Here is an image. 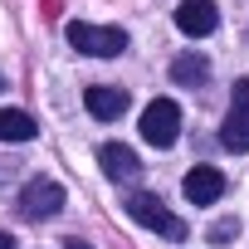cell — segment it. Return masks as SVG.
Returning <instances> with one entry per match:
<instances>
[{
    "instance_id": "6da1fadb",
    "label": "cell",
    "mask_w": 249,
    "mask_h": 249,
    "mask_svg": "<svg viewBox=\"0 0 249 249\" xmlns=\"http://www.w3.org/2000/svg\"><path fill=\"white\" fill-rule=\"evenodd\" d=\"M64 35H69V44H73L78 54H93V59H112V54H122V49H127V35H122V30H112V25H88V20H73Z\"/></svg>"
},
{
    "instance_id": "7a4b0ae2",
    "label": "cell",
    "mask_w": 249,
    "mask_h": 249,
    "mask_svg": "<svg viewBox=\"0 0 249 249\" xmlns=\"http://www.w3.org/2000/svg\"><path fill=\"white\" fill-rule=\"evenodd\" d=\"M127 215H132L137 225H147V230L166 234V239H186V220H176V215H171V210L161 205V196L132 191V196H127Z\"/></svg>"
},
{
    "instance_id": "3957f363",
    "label": "cell",
    "mask_w": 249,
    "mask_h": 249,
    "mask_svg": "<svg viewBox=\"0 0 249 249\" xmlns=\"http://www.w3.org/2000/svg\"><path fill=\"white\" fill-rule=\"evenodd\" d=\"M64 210V186L49 181V176H35L25 191H20V215L25 220H54Z\"/></svg>"
},
{
    "instance_id": "277c9868",
    "label": "cell",
    "mask_w": 249,
    "mask_h": 249,
    "mask_svg": "<svg viewBox=\"0 0 249 249\" xmlns=\"http://www.w3.org/2000/svg\"><path fill=\"white\" fill-rule=\"evenodd\" d=\"M142 137H147L152 147H171V142L181 137V107H176L171 98L147 103V112H142Z\"/></svg>"
},
{
    "instance_id": "5b68a950",
    "label": "cell",
    "mask_w": 249,
    "mask_h": 249,
    "mask_svg": "<svg viewBox=\"0 0 249 249\" xmlns=\"http://www.w3.org/2000/svg\"><path fill=\"white\" fill-rule=\"evenodd\" d=\"M220 142L230 152H249V83L239 78L234 83V98H230V112H225V127H220Z\"/></svg>"
},
{
    "instance_id": "8992f818",
    "label": "cell",
    "mask_w": 249,
    "mask_h": 249,
    "mask_svg": "<svg viewBox=\"0 0 249 249\" xmlns=\"http://www.w3.org/2000/svg\"><path fill=\"white\" fill-rule=\"evenodd\" d=\"M220 25V10H215V0H181L176 5V30L200 39V35H215Z\"/></svg>"
},
{
    "instance_id": "52a82bcc",
    "label": "cell",
    "mask_w": 249,
    "mask_h": 249,
    "mask_svg": "<svg viewBox=\"0 0 249 249\" xmlns=\"http://www.w3.org/2000/svg\"><path fill=\"white\" fill-rule=\"evenodd\" d=\"M181 191H186L191 205H215V200L225 196V176H220L215 166H196V171H186Z\"/></svg>"
},
{
    "instance_id": "ba28073f",
    "label": "cell",
    "mask_w": 249,
    "mask_h": 249,
    "mask_svg": "<svg viewBox=\"0 0 249 249\" xmlns=\"http://www.w3.org/2000/svg\"><path fill=\"white\" fill-rule=\"evenodd\" d=\"M98 161H103V171H107L112 181H122V186H132V181L142 176L137 152H132V147H122V142H107V147L98 152Z\"/></svg>"
},
{
    "instance_id": "9c48e42d",
    "label": "cell",
    "mask_w": 249,
    "mask_h": 249,
    "mask_svg": "<svg viewBox=\"0 0 249 249\" xmlns=\"http://www.w3.org/2000/svg\"><path fill=\"white\" fill-rule=\"evenodd\" d=\"M83 107H88L98 122H112V117H122V112H127V93H122V88H112V83H93V88L83 93Z\"/></svg>"
},
{
    "instance_id": "30bf717a",
    "label": "cell",
    "mask_w": 249,
    "mask_h": 249,
    "mask_svg": "<svg viewBox=\"0 0 249 249\" xmlns=\"http://www.w3.org/2000/svg\"><path fill=\"white\" fill-rule=\"evenodd\" d=\"M35 117L30 112H20V107H5L0 112V142H35Z\"/></svg>"
},
{
    "instance_id": "8fae6325",
    "label": "cell",
    "mask_w": 249,
    "mask_h": 249,
    "mask_svg": "<svg viewBox=\"0 0 249 249\" xmlns=\"http://www.w3.org/2000/svg\"><path fill=\"white\" fill-rule=\"evenodd\" d=\"M205 73H210V64H205L200 54H181V59L171 64V78H176V83H205Z\"/></svg>"
},
{
    "instance_id": "7c38bea8",
    "label": "cell",
    "mask_w": 249,
    "mask_h": 249,
    "mask_svg": "<svg viewBox=\"0 0 249 249\" xmlns=\"http://www.w3.org/2000/svg\"><path fill=\"white\" fill-rule=\"evenodd\" d=\"M234 230H239V225H234V220H220V225H215V230H210V244H225V239H230V234H234Z\"/></svg>"
},
{
    "instance_id": "4fadbf2b",
    "label": "cell",
    "mask_w": 249,
    "mask_h": 249,
    "mask_svg": "<svg viewBox=\"0 0 249 249\" xmlns=\"http://www.w3.org/2000/svg\"><path fill=\"white\" fill-rule=\"evenodd\" d=\"M0 249H15V239H10V234H5V230H0Z\"/></svg>"
},
{
    "instance_id": "5bb4252c",
    "label": "cell",
    "mask_w": 249,
    "mask_h": 249,
    "mask_svg": "<svg viewBox=\"0 0 249 249\" xmlns=\"http://www.w3.org/2000/svg\"><path fill=\"white\" fill-rule=\"evenodd\" d=\"M64 249H93V244H83V239H69V244H64Z\"/></svg>"
}]
</instances>
